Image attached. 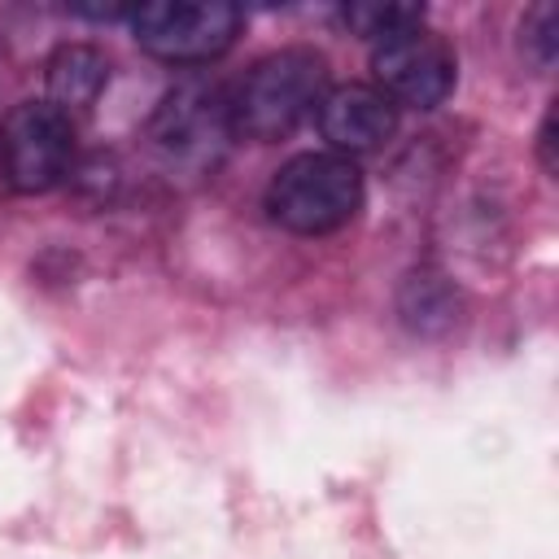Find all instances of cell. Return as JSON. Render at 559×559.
<instances>
[{
  "label": "cell",
  "instance_id": "cell-1",
  "mask_svg": "<svg viewBox=\"0 0 559 559\" xmlns=\"http://www.w3.org/2000/svg\"><path fill=\"white\" fill-rule=\"evenodd\" d=\"M328 61L314 48H275L258 57L245 79L227 92L231 127L240 140L275 144L310 122L328 96Z\"/></svg>",
  "mask_w": 559,
  "mask_h": 559
},
{
  "label": "cell",
  "instance_id": "cell-2",
  "mask_svg": "<svg viewBox=\"0 0 559 559\" xmlns=\"http://www.w3.org/2000/svg\"><path fill=\"white\" fill-rule=\"evenodd\" d=\"M362 201H367V183L358 162L332 148H310L288 157L262 192L266 218L293 236H332L358 218Z\"/></svg>",
  "mask_w": 559,
  "mask_h": 559
},
{
  "label": "cell",
  "instance_id": "cell-3",
  "mask_svg": "<svg viewBox=\"0 0 559 559\" xmlns=\"http://www.w3.org/2000/svg\"><path fill=\"white\" fill-rule=\"evenodd\" d=\"M231 140H236L231 100H227V87L210 74L175 79L148 118L153 153L162 157L166 170H179V175H210L231 148Z\"/></svg>",
  "mask_w": 559,
  "mask_h": 559
},
{
  "label": "cell",
  "instance_id": "cell-4",
  "mask_svg": "<svg viewBox=\"0 0 559 559\" xmlns=\"http://www.w3.org/2000/svg\"><path fill=\"white\" fill-rule=\"evenodd\" d=\"M127 26L131 39L157 61L205 66L236 44L245 13L227 0H153L135 4L127 13Z\"/></svg>",
  "mask_w": 559,
  "mask_h": 559
},
{
  "label": "cell",
  "instance_id": "cell-5",
  "mask_svg": "<svg viewBox=\"0 0 559 559\" xmlns=\"http://www.w3.org/2000/svg\"><path fill=\"white\" fill-rule=\"evenodd\" d=\"M74 118L48 100H22L0 122V175L13 192L39 197L74 175Z\"/></svg>",
  "mask_w": 559,
  "mask_h": 559
},
{
  "label": "cell",
  "instance_id": "cell-6",
  "mask_svg": "<svg viewBox=\"0 0 559 559\" xmlns=\"http://www.w3.org/2000/svg\"><path fill=\"white\" fill-rule=\"evenodd\" d=\"M371 74L376 87L402 109H437L459 79V61L454 48L428 31L424 22L411 31H397L380 44H371Z\"/></svg>",
  "mask_w": 559,
  "mask_h": 559
},
{
  "label": "cell",
  "instance_id": "cell-7",
  "mask_svg": "<svg viewBox=\"0 0 559 559\" xmlns=\"http://www.w3.org/2000/svg\"><path fill=\"white\" fill-rule=\"evenodd\" d=\"M314 118H319V131L332 144V153H345V157L371 153L384 140H393V131H397V105L376 83L328 87Z\"/></svg>",
  "mask_w": 559,
  "mask_h": 559
},
{
  "label": "cell",
  "instance_id": "cell-8",
  "mask_svg": "<svg viewBox=\"0 0 559 559\" xmlns=\"http://www.w3.org/2000/svg\"><path fill=\"white\" fill-rule=\"evenodd\" d=\"M109 83V61L100 48L92 44H61L48 52L44 61V87H48V105H57L61 114H79L92 109L96 96Z\"/></svg>",
  "mask_w": 559,
  "mask_h": 559
},
{
  "label": "cell",
  "instance_id": "cell-9",
  "mask_svg": "<svg viewBox=\"0 0 559 559\" xmlns=\"http://www.w3.org/2000/svg\"><path fill=\"white\" fill-rule=\"evenodd\" d=\"M459 288L437 271H411L397 288V314L411 332L437 336L459 323Z\"/></svg>",
  "mask_w": 559,
  "mask_h": 559
},
{
  "label": "cell",
  "instance_id": "cell-10",
  "mask_svg": "<svg viewBox=\"0 0 559 559\" xmlns=\"http://www.w3.org/2000/svg\"><path fill=\"white\" fill-rule=\"evenodd\" d=\"M341 22L358 35V39H367V44H380V39H389V35H397V31H411V26H419L424 22V4H397V0H367V4H345L341 9Z\"/></svg>",
  "mask_w": 559,
  "mask_h": 559
},
{
  "label": "cell",
  "instance_id": "cell-11",
  "mask_svg": "<svg viewBox=\"0 0 559 559\" xmlns=\"http://www.w3.org/2000/svg\"><path fill=\"white\" fill-rule=\"evenodd\" d=\"M520 48H524L542 70L555 61V52H559V13H555V4L528 9V17L520 22Z\"/></svg>",
  "mask_w": 559,
  "mask_h": 559
},
{
  "label": "cell",
  "instance_id": "cell-12",
  "mask_svg": "<svg viewBox=\"0 0 559 559\" xmlns=\"http://www.w3.org/2000/svg\"><path fill=\"white\" fill-rule=\"evenodd\" d=\"M537 157H542V170L555 175V166H559V157H555V105L546 109V118L537 127Z\"/></svg>",
  "mask_w": 559,
  "mask_h": 559
}]
</instances>
